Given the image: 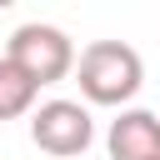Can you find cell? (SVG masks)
<instances>
[{
	"label": "cell",
	"mask_w": 160,
	"mask_h": 160,
	"mask_svg": "<svg viewBox=\"0 0 160 160\" xmlns=\"http://www.w3.org/2000/svg\"><path fill=\"white\" fill-rule=\"evenodd\" d=\"M35 100H40V85H35V80H25V75L0 55V125H5V120L30 115V110H35Z\"/></svg>",
	"instance_id": "5"
},
{
	"label": "cell",
	"mask_w": 160,
	"mask_h": 160,
	"mask_svg": "<svg viewBox=\"0 0 160 160\" xmlns=\"http://www.w3.org/2000/svg\"><path fill=\"white\" fill-rule=\"evenodd\" d=\"M75 85L90 105H130L145 85V60L125 40H90L75 55Z\"/></svg>",
	"instance_id": "1"
},
{
	"label": "cell",
	"mask_w": 160,
	"mask_h": 160,
	"mask_svg": "<svg viewBox=\"0 0 160 160\" xmlns=\"http://www.w3.org/2000/svg\"><path fill=\"white\" fill-rule=\"evenodd\" d=\"M5 60H10L25 80H35V85H55V80H65V75L75 70V40H70L60 25L25 20V25H15L10 45H5Z\"/></svg>",
	"instance_id": "2"
},
{
	"label": "cell",
	"mask_w": 160,
	"mask_h": 160,
	"mask_svg": "<svg viewBox=\"0 0 160 160\" xmlns=\"http://www.w3.org/2000/svg\"><path fill=\"white\" fill-rule=\"evenodd\" d=\"M30 140L55 160H75V155L90 150L95 120L80 100H45V105L30 110Z\"/></svg>",
	"instance_id": "3"
},
{
	"label": "cell",
	"mask_w": 160,
	"mask_h": 160,
	"mask_svg": "<svg viewBox=\"0 0 160 160\" xmlns=\"http://www.w3.org/2000/svg\"><path fill=\"white\" fill-rule=\"evenodd\" d=\"M110 160H160V115L155 110H120L105 135Z\"/></svg>",
	"instance_id": "4"
}]
</instances>
